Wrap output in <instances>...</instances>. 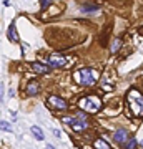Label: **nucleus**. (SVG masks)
I'll return each instance as SVG.
<instances>
[{"instance_id":"obj_5","label":"nucleus","mask_w":143,"mask_h":149,"mask_svg":"<svg viewBox=\"0 0 143 149\" xmlns=\"http://www.w3.org/2000/svg\"><path fill=\"white\" fill-rule=\"evenodd\" d=\"M48 63L52 65V66H55V68H62V66H65L67 60H65V56H62V55L53 53V55L48 56Z\"/></svg>"},{"instance_id":"obj_1","label":"nucleus","mask_w":143,"mask_h":149,"mask_svg":"<svg viewBox=\"0 0 143 149\" xmlns=\"http://www.w3.org/2000/svg\"><path fill=\"white\" fill-rule=\"evenodd\" d=\"M128 109L132 111V116H143V95L138 90H130L127 95Z\"/></svg>"},{"instance_id":"obj_6","label":"nucleus","mask_w":143,"mask_h":149,"mask_svg":"<svg viewBox=\"0 0 143 149\" xmlns=\"http://www.w3.org/2000/svg\"><path fill=\"white\" fill-rule=\"evenodd\" d=\"M113 139H115L117 143H120V144H127V141H128L127 129H123V128L117 129V131H115V134H113Z\"/></svg>"},{"instance_id":"obj_15","label":"nucleus","mask_w":143,"mask_h":149,"mask_svg":"<svg viewBox=\"0 0 143 149\" xmlns=\"http://www.w3.org/2000/svg\"><path fill=\"white\" fill-rule=\"evenodd\" d=\"M50 3H52V0H42V10H45L47 7H50Z\"/></svg>"},{"instance_id":"obj_3","label":"nucleus","mask_w":143,"mask_h":149,"mask_svg":"<svg viewBox=\"0 0 143 149\" xmlns=\"http://www.w3.org/2000/svg\"><path fill=\"white\" fill-rule=\"evenodd\" d=\"M73 78L77 83H80L83 86H93L97 80V73H93L92 68H82L73 73Z\"/></svg>"},{"instance_id":"obj_10","label":"nucleus","mask_w":143,"mask_h":149,"mask_svg":"<svg viewBox=\"0 0 143 149\" xmlns=\"http://www.w3.org/2000/svg\"><path fill=\"white\" fill-rule=\"evenodd\" d=\"M30 131H32V134L35 136V139H37V141H43V139H45L43 131L38 128V126H32V128H30Z\"/></svg>"},{"instance_id":"obj_4","label":"nucleus","mask_w":143,"mask_h":149,"mask_svg":"<svg viewBox=\"0 0 143 149\" xmlns=\"http://www.w3.org/2000/svg\"><path fill=\"white\" fill-rule=\"evenodd\" d=\"M47 103L53 108V109H60V111H63V109H67V108H68L67 101H65L63 98H60V96H48Z\"/></svg>"},{"instance_id":"obj_16","label":"nucleus","mask_w":143,"mask_h":149,"mask_svg":"<svg viewBox=\"0 0 143 149\" xmlns=\"http://www.w3.org/2000/svg\"><path fill=\"white\" fill-rule=\"evenodd\" d=\"M2 129H4V131H5V129H7V131H10L12 126H10V124H8L7 121H2Z\"/></svg>"},{"instance_id":"obj_2","label":"nucleus","mask_w":143,"mask_h":149,"mask_svg":"<svg viewBox=\"0 0 143 149\" xmlns=\"http://www.w3.org/2000/svg\"><path fill=\"white\" fill-rule=\"evenodd\" d=\"M78 106L82 111L88 113V114H95L101 109V100L95 95H87L83 98H80Z\"/></svg>"},{"instance_id":"obj_7","label":"nucleus","mask_w":143,"mask_h":149,"mask_svg":"<svg viewBox=\"0 0 143 149\" xmlns=\"http://www.w3.org/2000/svg\"><path fill=\"white\" fill-rule=\"evenodd\" d=\"M30 68H32L35 73H40V74L48 73V71H50V66H48V65L38 63V61H33V63H30Z\"/></svg>"},{"instance_id":"obj_9","label":"nucleus","mask_w":143,"mask_h":149,"mask_svg":"<svg viewBox=\"0 0 143 149\" xmlns=\"http://www.w3.org/2000/svg\"><path fill=\"white\" fill-rule=\"evenodd\" d=\"M38 93V81H30L27 85V96H35Z\"/></svg>"},{"instance_id":"obj_13","label":"nucleus","mask_w":143,"mask_h":149,"mask_svg":"<svg viewBox=\"0 0 143 149\" xmlns=\"http://www.w3.org/2000/svg\"><path fill=\"white\" fill-rule=\"evenodd\" d=\"M82 12H98V7H97V5H88V3H85V5H82Z\"/></svg>"},{"instance_id":"obj_12","label":"nucleus","mask_w":143,"mask_h":149,"mask_svg":"<svg viewBox=\"0 0 143 149\" xmlns=\"http://www.w3.org/2000/svg\"><path fill=\"white\" fill-rule=\"evenodd\" d=\"M93 146H95V148H103V149H110V144L106 143V141H103V139H97V141H93Z\"/></svg>"},{"instance_id":"obj_11","label":"nucleus","mask_w":143,"mask_h":149,"mask_svg":"<svg viewBox=\"0 0 143 149\" xmlns=\"http://www.w3.org/2000/svg\"><path fill=\"white\" fill-rule=\"evenodd\" d=\"M120 47H122V40H120V38H117V40H113V43H111L110 52H111V53H117L118 50H120Z\"/></svg>"},{"instance_id":"obj_14","label":"nucleus","mask_w":143,"mask_h":149,"mask_svg":"<svg viewBox=\"0 0 143 149\" xmlns=\"http://www.w3.org/2000/svg\"><path fill=\"white\" fill-rule=\"evenodd\" d=\"M125 146H127V149H133L135 146H137V141H135V139H130V141H127Z\"/></svg>"},{"instance_id":"obj_8","label":"nucleus","mask_w":143,"mask_h":149,"mask_svg":"<svg viewBox=\"0 0 143 149\" xmlns=\"http://www.w3.org/2000/svg\"><path fill=\"white\" fill-rule=\"evenodd\" d=\"M7 38H8L10 42H13V43H17L18 40H20V37L17 35L15 23H10V25H8V28H7Z\"/></svg>"}]
</instances>
